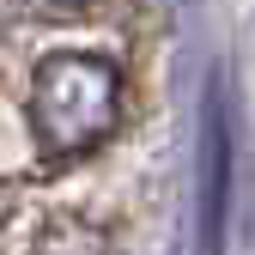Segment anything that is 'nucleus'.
Returning <instances> with one entry per match:
<instances>
[{"label": "nucleus", "mask_w": 255, "mask_h": 255, "mask_svg": "<svg viewBox=\"0 0 255 255\" xmlns=\"http://www.w3.org/2000/svg\"><path fill=\"white\" fill-rule=\"evenodd\" d=\"M122 116V67L98 49H55L30 73V128L61 158L91 152L116 134Z\"/></svg>", "instance_id": "obj_1"}, {"label": "nucleus", "mask_w": 255, "mask_h": 255, "mask_svg": "<svg viewBox=\"0 0 255 255\" xmlns=\"http://www.w3.org/2000/svg\"><path fill=\"white\" fill-rule=\"evenodd\" d=\"M225 207H231V128L219 91H207L201 110V255L225 249Z\"/></svg>", "instance_id": "obj_2"}, {"label": "nucleus", "mask_w": 255, "mask_h": 255, "mask_svg": "<svg viewBox=\"0 0 255 255\" xmlns=\"http://www.w3.org/2000/svg\"><path fill=\"white\" fill-rule=\"evenodd\" d=\"M61 6H79V0H61Z\"/></svg>", "instance_id": "obj_3"}]
</instances>
